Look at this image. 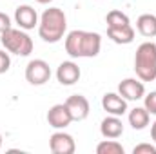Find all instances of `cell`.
Masks as SVG:
<instances>
[{
    "mask_svg": "<svg viewBox=\"0 0 156 154\" xmlns=\"http://www.w3.org/2000/svg\"><path fill=\"white\" fill-rule=\"evenodd\" d=\"M51 78V67L45 60H31L26 67V80L31 85H44Z\"/></svg>",
    "mask_w": 156,
    "mask_h": 154,
    "instance_id": "5b68a950",
    "label": "cell"
},
{
    "mask_svg": "<svg viewBox=\"0 0 156 154\" xmlns=\"http://www.w3.org/2000/svg\"><path fill=\"white\" fill-rule=\"evenodd\" d=\"M118 93L127 100V102H136L145 96V85L138 78H125L118 83Z\"/></svg>",
    "mask_w": 156,
    "mask_h": 154,
    "instance_id": "52a82bcc",
    "label": "cell"
},
{
    "mask_svg": "<svg viewBox=\"0 0 156 154\" xmlns=\"http://www.w3.org/2000/svg\"><path fill=\"white\" fill-rule=\"evenodd\" d=\"M107 37L113 40L115 44L127 45L134 40V29L133 26H122V27H107Z\"/></svg>",
    "mask_w": 156,
    "mask_h": 154,
    "instance_id": "5bb4252c",
    "label": "cell"
},
{
    "mask_svg": "<svg viewBox=\"0 0 156 154\" xmlns=\"http://www.w3.org/2000/svg\"><path fill=\"white\" fill-rule=\"evenodd\" d=\"M66 105L69 109V113L73 116V121H82L89 116V100L83 96V94H71L67 100H66Z\"/></svg>",
    "mask_w": 156,
    "mask_h": 154,
    "instance_id": "9c48e42d",
    "label": "cell"
},
{
    "mask_svg": "<svg viewBox=\"0 0 156 154\" xmlns=\"http://www.w3.org/2000/svg\"><path fill=\"white\" fill-rule=\"evenodd\" d=\"M100 132L104 138H109V140H116L123 134V123L120 120V116L109 114L107 118L102 120L100 123Z\"/></svg>",
    "mask_w": 156,
    "mask_h": 154,
    "instance_id": "4fadbf2b",
    "label": "cell"
},
{
    "mask_svg": "<svg viewBox=\"0 0 156 154\" xmlns=\"http://www.w3.org/2000/svg\"><path fill=\"white\" fill-rule=\"evenodd\" d=\"M151 121V114L145 107H134L133 111H129V125L134 131H142L149 125Z\"/></svg>",
    "mask_w": 156,
    "mask_h": 154,
    "instance_id": "2e32d148",
    "label": "cell"
},
{
    "mask_svg": "<svg viewBox=\"0 0 156 154\" xmlns=\"http://www.w3.org/2000/svg\"><path fill=\"white\" fill-rule=\"evenodd\" d=\"M144 107L149 111V114H156V91H151L144 96Z\"/></svg>",
    "mask_w": 156,
    "mask_h": 154,
    "instance_id": "d6986e66",
    "label": "cell"
},
{
    "mask_svg": "<svg viewBox=\"0 0 156 154\" xmlns=\"http://www.w3.org/2000/svg\"><path fill=\"white\" fill-rule=\"evenodd\" d=\"M0 147H2V134H0Z\"/></svg>",
    "mask_w": 156,
    "mask_h": 154,
    "instance_id": "d4e9b609",
    "label": "cell"
},
{
    "mask_svg": "<svg viewBox=\"0 0 156 154\" xmlns=\"http://www.w3.org/2000/svg\"><path fill=\"white\" fill-rule=\"evenodd\" d=\"M136 29L142 37L145 38H153L156 37V16L151 13H145V15H140L138 20H136Z\"/></svg>",
    "mask_w": 156,
    "mask_h": 154,
    "instance_id": "9a60e30c",
    "label": "cell"
},
{
    "mask_svg": "<svg viewBox=\"0 0 156 154\" xmlns=\"http://www.w3.org/2000/svg\"><path fill=\"white\" fill-rule=\"evenodd\" d=\"M9 67H11L9 53H5V51H2V49H0V75L7 73V71H9Z\"/></svg>",
    "mask_w": 156,
    "mask_h": 154,
    "instance_id": "44dd1931",
    "label": "cell"
},
{
    "mask_svg": "<svg viewBox=\"0 0 156 154\" xmlns=\"http://www.w3.org/2000/svg\"><path fill=\"white\" fill-rule=\"evenodd\" d=\"M0 42L5 47V51L18 56H29L35 47L31 37L24 29H15V27H9L7 31H4L0 35Z\"/></svg>",
    "mask_w": 156,
    "mask_h": 154,
    "instance_id": "277c9868",
    "label": "cell"
},
{
    "mask_svg": "<svg viewBox=\"0 0 156 154\" xmlns=\"http://www.w3.org/2000/svg\"><path fill=\"white\" fill-rule=\"evenodd\" d=\"M133 154H156V145L151 143H140L133 149Z\"/></svg>",
    "mask_w": 156,
    "mask_h": 154,
    "instance_id": "ffe728a7",
    "label": "cell"
},
{
    "mask_svg": "<svg viewBox=\"0 0 156 154\" xmlns=\"http://www.w3.org/2000/svg\"><path fill=\"white\" fill-rule=\"evenodd\" d=\"M134 71L142 82L156 80V44L144 42L138 45L134 54Z\"/></svg>",
    "mask_w": 156,
    "mask_h": 154,
    "instance_id": "3957f363",
    "label": "cell"
},
{
    "mask_svg": "<svg viewBox=\"0 0 156 154\" xmlns=\"http://www.w3.org/2000/svg\"><path fill=\"white\" fill-rule=\"evenodd\" d=\"M125 149L122 143H118L116 140H104L96 145V154H123Z\"/></svg>",
    "mask_w": 156,
    "mask_h": 154,
    "instance_id": "e0dca14e",
    "label": "cell"
},
{
    "mask_svg": "<svg viewBox=\"0 0 156 154\" xmlns=\"http://www.w3.org/2000/svg\"><path fill=\"white\" fill-rule=\"evenodd\" d=\"M9 27H11V18H9L5 13L0 11V35H2L4 31H7Z\"/></svg>",
    "mask_w": 156,
    "mask_h": 154,
    "instance_id": "7402d4cb",
    "label": "cell"
},
{
    "mask_svg": "<svg viewBox=\"0 0 156 154\" xmlns=\"http://www.w3.org/2000/svg\"><path fill=\"white\" fill-rule=\"evenodd\" d=\"M82 76L80 73V67H78L75 62H62L56 69V80L62 83V85H75Z\"/></svg>",
    "mask_w": 156,
    "mask_h": 154,
    "instance_id": "7c38bea8",
    "label": "cell"
},
{
    "mask_svg": "<svg viewBox=\"0 0 156 154\" xmlns=\"http://www.w3.org/2000/svg\"><path fill=\"white\" fill-rule=\"evenodd\" d=\"M73 121V116L69 113L66 103H56L47 111V123L53 129H66Z\"/></svg>",
    "mask_w": 156,
    "mask_h": 154,
    "instance_id": "ba28073f",
    "label": "cell"
},
{
    "mask_svg": "<svg viewBox=\"0 0 156 154\" xmlns=\"http://www.w3.org/2000/svg\"><path fill=\"white\" fill-rule=\"evenodd\" d=\"M15 22L18 24L20 29L29 31V29H35V26H38V15L31 5L24 4L15 9Z\"/></svg>",
    "mask_w": 156,
    "mask_h": 154,
    "instance_id": "30bf717a",
    "label": "cell"
},
{
    "mask_svg": "<svg viewBox=\"0 0 156 154\" xmlns=\"http://www.w3.org/2000/svg\"><path fill=\"white\" fill-rule=\"evenodd\" d=\"M67 29L66 13L60 7H49L42 13L38 22V35L47 44H56L64 38Z\"/></svg>",
    "mask_w": 156,
    "mask_h": 154,
    "instance_id": "7a4b0ae2",
    "label": "cell"
},
{
    "mask_svg": "<svg viewBox=\"0 0 156 154\" xmlns=\"http://www.w3.org/2000/svg\"><path fill=\"white\" fill-rule=\"evenodd\" d=\"M151 138H153V142L156 143V121L151 125Z\"/></svg>",
    "mask_w": 156,
    "mask_h": 154,
    "instance_id": "603a6c76",
    "label": "cell"
},
{
    "mask_svg": "<svg viewBox=\"0 0 156 154\" xmlns=\"http://www.w3.org/2000/svg\"><path fill=\"white\" fill-rule=\"evenodd\" d=\"M102 107L107 114L122 116L127 113V100L120 93H107L102 98Z\"/></svg>",
    "mask_w": 156,
    "mask_h": 154,
    "instance_id": "8fae6325",
    "label": "cell"
},
{
    "mask_svg": "<svg viewBox=\"0 0 156 154\" xmlns=\"http://www.w3.org/2000/svg\"><path fill=\"white\" fill-rule=\"evenodd\" d=\"M38 4H49V2H53V0H37Z\"/></svg>",
    "mask_w": 156,
    "mask_h": 154,
    "instance_id": "cb8c5ba5",
    "label": "cell"
},
{
    "mask_svg": "<svg viewBox=\"0 0 156 154\" xmlns=\"http://www.w3.org/2000/svg\"><path fill=\"white\" fill-rule=\"evenodd\" d=\"M102 49V37L93 31L75 29L66 37V53L71 58H94Z\"/></svg>",
    "mask_w": 156,
    "mask_h": 154,
    "instance_id": "6da1fadb",
    "label": "cell"
},
{
    "mask_svg": "<svg viewBox=\"0 0 156 154\" xmlns=\"http://www.w3.org/2000/svg\"><path fill=\"white\" fill-rule=\"evenodd\" d=\"M49 149L53 154H73L76 151L75 138L64 131H56L49 138Z\"/></svg>",
    "mask_w": 156,
    "mask_h": 154,
    "instance_id": "8992f818",
    "label": "cell"
},
{
    "mask_svg": "<svg viewBox=\"0 0 156 154\" xmlns=\"http://www.w3.org/2000/svg\"><path fill=\"white\" fill-rule=\"evenodd\" d=\"M105 22H107V27H122V26H129V24H131L129 16H127L125 13L118 11V9H113V11L107 13Z\"/></svg>",
    "mask_w": 156,
    "mask_h": 154,
    "instance_id": "ac0fdd59",
    "label": "cell"
}]
</instances>
